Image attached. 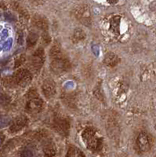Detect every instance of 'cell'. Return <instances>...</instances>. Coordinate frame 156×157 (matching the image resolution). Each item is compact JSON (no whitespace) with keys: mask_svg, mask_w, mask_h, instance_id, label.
I'll list each match as a JSON object with an SVG mask.
<instances>
[{"mask_svg":"<svg viewBox=\"0 0 156 157\" xmlns=\"http://www.w3.org/2000/svg\"><path fill=\"white\" fill-rule=\"evenodd\" d=\"M50 68L56 74H63L68 71L71 68V63L69 60L64 56L62 50L58 45H54L50 49Z\"/></svg>","mask_w":156,"mask_h":157,"instance_id":"cell-1","label":"cell"},{"mask_svg":"<svg viewBox=\"0 0 156 157\" xmlns=\"http://www.w3.org/2000/svg\"><path fill=\"white\" fill-rule=\"evenodd\" d=\"M29 101L27 103V110L32 114H36L41 112L43 109V101L41 98L39 97L37 91L31 90L29 92Z\"/></svg>","mask_w":156,"mask_h":157,"instance_id":"cell-2","label":"cell"},{"mask_svg":"<svg viewBox=\"0 0 156 157\" xmlns=\"http://www.w3.org/2000/svg\"><path fill=\"white\" fill-rule=\"evenodd\" d=\"M82 138L87 147L91 150H97L101 146V141L92 129H86L82 134Z\"/></svg>","mask_w":156,"mask_h":157,"instance_id":"cell-3","label":"cell"},{"mask_svg":"<svg viewBox=\"0 0 156 157\" xmlns=\"http://www.w3.org/2000/svg\"><path fill=\"white\" fill-rule=\"evenodd\" d=\"M32 79V75L29 70L21 68L16 71L14 75V80L17 84L21 86H28Z\"/></svg>","mask_w":156,"mask_h":157,"instance_id":"cell-4","label":"cell"},{"mask_svg":"<svg viewBox=\"0 0 156 157\" xmlns=\"http://www.w3.org/2000/svg\"><path fill=\"white\" fill-rule=\"evenodd\" d=\"M74 16L83 25L89 26L91 24L90 10L86 6H80L74 11Z\"/></svg>","mask_w":156,"mask_h":157,"instance_id":"cell-5","label":"cell"},{"mask_svg":"<svg viewBox=\"0 0 156 157\" xmlns=\"http://www.w3.org/2000/svg\"><path fill=\"white\" fill-rule=\"evenodd\" d=\"M32 64L35 68L39 69L44 64L45 61V53L44 50L42 47L38 48L34 52L32 56Z\"/></svg>","mask_w":156,"mask_h":157,"instance_id":"cell-6","label":"cell"},{"mask_svg":"<svg viewBox=\"0 0 156 157\" xmlns=\"http://www.w3.org/2000/svg\"><path fill=\"white\" fill-rule=\"evenodd\" d=\"M137 145L140 152H147L151 148V140L149 135L145 132L139 134L137 139Z\"/></svg>","mask_w":156,"mask_h":157,"instance_id":"cell-7","label":"cell"},{"mask_svg":"<svg viewBox=\"0 0 156 157\" xmlns=\"http://www.w3.org/2000/svg\"><path fill=\"white\" fill-rule=\"evenodd\" d=\"M32 25L36 29H39L40 31L46 32V31L48 30L49 28V23L48 21L45 17L44 16L40 14H36L32 17Z\"/></svg>","mask_w":156,"mask_h":157,"instance_id":"cell-8","label":"cell"},{"mask_svg":"<svg viewBox=\"0 0 156 157\" xmlns=\"http://www.w3.org/2000/svg\"><path fill=\"white\" fill-rule=\"evenodd\" d=\"M54 129L60 134L65 136L67 135L70 129L69 123H68V121L66 119H63V118L57 119L54 122Z\"/></svg>","mask_w":156,"mask_h":157,"instance_id":"cell-9","label":"cell"},{"mask_svg":"<svg viewBox=\"0 0 156 157\" xmlns=\"http://www.w3.org/2000/svg\"><path fill=\"white\" fill-rule=\"evenodd\" d=\"M43 93L47 98H53L56 94L55 82L50 79H46L42 86Z\"/></svg>","mask_w":156,"mask_h":157,"instance_id":"cell-10","label":"cell"},{"mask_svg":"<svg viewBox=\"0 0 156 157\" xmlns=\"http://www.w3.org/2000/svg\"><path fill=\"white\" fill-rule=\"evenodd\" d=\"M27 124V118L24 116H18L17 118H16L12 123V125L10 126V130L11 132L16 133L20 131L21 130L24 128L25 127V125Z\"/></svg>","mask_w":156,"mask_h":157,"instance_id":"cell-11","label":"cell"},{"mask_svg":"<svg viewBox=\"0 0 156 157\" xmlns=\"http://www.w3.org/2000/svg\"><path fill=\"white\" fill-rule=\"evenodd\" d=\"M119 61V58L117 55L112 52H109L105 55V59H104V63L106 64L107 66L114 67L116 64H118Z\"/></svg>","mask_w":156,"mask_h":157,"instance_id":"cell-12","label":"cell"},{"mask_svg":"<svg viewBox=\"0 0 156 157\" xmlns=\"http://www.w3.org/2000/svg\"><path fill=\"white\" fill-rule=\"evenodd\" d=\"M39 39V34L36 32H31L27 38V47L28 48H32L34 46H36Z\"/></svg>","mask_w":156,"mask_h":157,"instance_id":"cell-13","label":"cell"},{"mask_svg":"<svg viewBox=\"0 0 156 157\" xmlns=\"http://www.w3.org/2000/svg\"><path fill=\"white\" fill-rule=\"evenodd\" d=\"M86 33L82 29H77L74 31L72 36V40L74 43H78V42L82 41L86 38Z\"/></svg>","mask_w":156,"mask_h":157,"instance_id":"cell-14","label":"cell"},{"mask_svg":"<svg viewBox=\"0 0 156 157\" xmlns=\"http://www.w3.org/2000/svg\"><path fill=\"white\" fill-rule=\"evenodd\" d=\"M66 157H85L83 153L79 148H78L75 146L70 147L68 151L67 152Z\"/></svg>","mask_w":156,"mask_h":157,"instance_id":"cell-15","label":"cell"},{"mask_svg":"<svg viewBox=\"0 0 156 157\" xmlns=\"http://www.w3.org/2000/svg\"><path fill=\"white\" fill-rule=\"evenodd\" d=\"M44 152L46 157H54L55 156V149L53 145H47L44 148Z\"/></svg>","mask_w":156,"mask_h":157,"instance_id":"cell-16","label":"cell"},{"mask_svg":"<svg viewBox=\"0 0 156 157\" xmlns=\"http://www.w3.org/2000/svg\"><path fill=\"white\" fill-rule=\"evenodd\" d=\"M10 102V98L9 97V95L5 94H0V104L1 105H8Z\"/></svg>","mask_w":156,"mask_h":157,"instance_id":"cell-17","label":"cell"},{"mask_svg":"<svg viewBox=\"0 0 156 157\" xmlns=\"http://www.w3.org/2000/svg\"><path fill=\"white\" fill-rule=\"evenodd\" d=\"M33 155H32V152H31L30 150H24L22 152L21 155V157H32Z\"/></svg>","mask_w":156,"mask_h":157,"instance_id":"cell-18","label":"cell"},{"mask_svg":"<svg viewBox=\"0 0 156 157\" xmlns=\"http://www.w3.org/2000/svg\"><path fill=\"white\" fill-rule=\"evenodd\" d=\"M5 140V135L2 133H0V146L2 145V143L4 142Z\"/></svg>","mask_w":156,"mask_h":157,"instance_id":"cell-19","label":"cell"},{"mask_svg":"<svg viewBox=\"0 0 156 157\" xmlns=\"http://www.w3.org/2000/svg\"><path fill=\"white\" fill-rule=\"evenodd\" d=\"M118 0H108V2H110V3H115Z\"/></svg>","mask_w":156,"mask_h":157,"instance_id":"cell-20","label":"cell"}]
</instances>
